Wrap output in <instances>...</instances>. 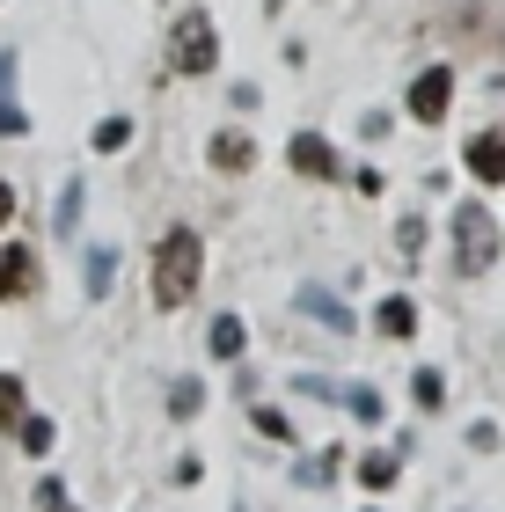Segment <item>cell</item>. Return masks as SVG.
I'll return each instance as SVG.
<instances>
[{"instance_id":"cell-1","label":"cell","mask_w":505,"mask_h":512,"mask_svg":"<svg viewBox=\"0 0 505 512\" xmlns=\"http://www.w3.org/2000/svg\"><path fill=\"white\" fill-rule=\"evenodd\" d=\"M205 278V242L191 227H169L162 249H154V308H183Z\"/></svg>"},{"instance_id":"cell-2","label":"cell","mask_w":505,"mask_h":512,"mask_svg":"<svg viewBox=\"0 0 505 512\" xmlns=\"http://www.w3.org/2000/svg\"><path fill=\"white\" fill-rule=\"evenodd\" d=\"M169 52H176V74H213V66H220V30H213V15H205V8H183Z\"/></svg>"},{"instance_id":"cell-3","label":"cell","mask_w":505,"mask_h":512,"mask_svg":"<svg viewBox=\"0 0 505 512\" xmlns=\"http://www.w3.org/2000/svg\"><path fill=\"white\" fill-rule=\"evenodd\" d=\"M454 242H462V249H454V264H462L469 278L491 271V256H498V220H491L476 198H462V205H454Z\"/></svg>"},{"instance_id":"cell-4","label":"cell","mask_w":505,"mask_h":512,"mask_svg":"<svg viewBox=\"0 0 505 512\" xmlns=\"http://www.w3.org/2000/svg\"><path fill=\"white\" fill-rule=\"evenodd\" d=\"M447 103H454V66H425V74L410 81V118L447 125Z\"/></svg>"},{"instance_id":"cell-5","label":"cell","mask_w":505,"mask_h":512,"mask_svg":"<svg viewBox=\"0 0 505 512\" xmlns=\"http://www.w3.org/2000/svg\"><path fill=\"white\" fill-rule=\"evenodd\" d=\"M286 161H293V176H308V183H337V147L323 132H293L286 139Z\"/></svg>"},{"instance_id":"cell-6","label":"cell","mask_w":505,"mask_h":512,"mask_svg":"<svg viewBox=\"0 0 505 512\" xmlns=\"http://www.w3.org/2000/svg\"><path fill=\"white\" fill-rule=\"evenodd\" d=\"M37 293V256L22 242H0V300H30Z\"/></svg>"},{"instance_id":"cell-7","label":"cell","mask_w":505,"mask_h":512,"mask_svg":"<svg viewBox=\"0 0 505 512\" xmlns=\"http://www.w3.org/2000/svg\"><path fill=\"white\" fill-rule=\"evenodd\" d=\"M301 315H315V322H323V330H337V337H352V330H359V315L344 308L330 286H301Z\"/></svg>"},{"instance_id":"cell-8","label":"cell","mask_w":505,"mask_h":512,"mask_svg":"<svg viewBox=\"0 0 505 512\" xmlns=\"http://www.w3.org/2000/svg\"><path fill=\"white\" fill-rule=\"evenodd\" d=\"M205 161H213L220 176H249V161H257V139H249V132H213Z\"/></svg>"},{"instance_id":"cell-9","label":"cell","mask_w":505,"mask_h":512,"mask_svg":"<svg viewBox=\"0 0 505 512\" xmlns=\"http://www.w3.org/2000/svg\"><path fill=\"white\" fill-rule=\"evenodd\" d=\"M374 330L388 337V344H403V337H418V300L410 293H388L381 308H374Z\"/></svg>"},{"instance_id":"cell-10","label":"cell","mask_w":505,"mask_h":512,"mask_svg":"<svg viewBox=\"0 0 505 512\" xmlns=\"http://www.w3.org/2000/svg\"><path fill=\"white\" fill-rule=\"evenodd\" d=\"M469 169H476V183H505V132H476L469 139Z\"/></svg>"},{"instance_id":"cell-11","label":"cell","mask_w":505,"mask_h":512,"mask_svg":"<svg viewBox=\"0 0 505 512\" xmlns=\"http://www.w3.org/2000/svg\"><path fill=\"white\" fill-rule=\"evenodd\" d=\"M205 352H213V359H242V352H249V322H242V315H213Z\"/></svg>"},{"instance_id":"cell-12","label":"cell","mask_w":505,"mask_h":512,"mask_svg":"<svg viewBox=\"0 0 505 512\" xmlns=\"http://www.w3.org/2000/svg\"><path fill=\"white\" fill-rule=\"evenodd\" d=\"M110 271H118V249L96 242L88 249V300H110Z\"/></svg>"},{"instance_id":"cell-13","label":"cell","mask_w":505,"mask_h":512,"mask_svg":"<svg viewBox=\"0 0 505 512\" xmlns=\"http://www.w3.org/2000/svg\"><path fill=\"white\" fill-rule=\"evenodd\" d=\"M81 205H88V191H81L74 176H66V191H59V205H52V227H59V242H66V235L81 227Z\"/></svg>"},{"instance_id":"cell-14","label":"cell","mask_w":505,"mask_h":512,"mask_svg":"<svg viewBox=\"0 0 505 512\" xmlns=\"http://www.w3.org/2000/svg\"><path fill=\"white\" fill-rule=\"evenodd\" d=\"M15 439H22V454H52L59 425H52V417H15Z\"/></svg>"},{"instance_id":"cell-15","label":"cell","mask_w":505,"mask_h":512,"mask_svg":"<svg viewBox=\"0 0 505 512\" xmlns=\"http://www.w3.org/2000/svg\"><path fill=\"white\" fill-rule=\"evenodd\" d=\"M337 403H344V410H352V417H359V425H381V388H366V381H352V388H344V395H337Z\"/></svg>"},{"instance_id":"cell-16","label":"cell","mask_w":505,"mask_h":512,"mask_svg":"<svg viewBox=\"0 0 505 512\" xmlns=\"http://www.w3.org/2000/svg\"><path fill=\"white\" fill-rule=\"evenodd\" d=\"M359 483L366 491H388L396 483V454H359Z\"/></svg>"},{"instance_id":"cell-17","label":"cell","mask_w":505,"mask_h":512,"mask_svg":"<svg viewBox=\"0 0 505 512\" xmlns=\"http://www.w3.org/2000/svg\"><path fill=\"white\" fill-rule=\"evenodd\" d=\"M169 410H176V417H198V410H205V381H191V374H183V381L169 388Z\"/></svg>"},{"instance_id":"cell-18","label":"cell","mask_w":505,"mask_h":512,"mask_svg":"<svg viewBox=\"0 0 505 512\" xmlns=\"http://www.w3.org/2000/svg\"><path fill=\"white\" fill-rule=\"evenodd\" d=\"M337 461H344L337 447H330V454H315V461H301V483H308V491H323V483H337Z\"/></svg>"},{"instance_id":"cell-19","label":"cell","mask_w":505,"mask_h":512,"mask_svg":"<svg viewBox=\"0 0 505 512\" xmlns=\"http://www.w3.org/2000/svg\"><path fill=\"white\" fill-rule=\"evenodd\" d=\"M118 147H132V118H103L96 125V154H118Z\"/></svg>"},{"instance_id":"cell-20","label":"cell","mask_w":505,"mask_h":512,"mask_svg":"<svg viewBox=\"0 0 505 512\" xmlns=\"http://www.w3.org/2000/svg\"><path fill=\"white\" fill-rule=\"evenodd\" d=\"M410 395H418L425 410H440V395H447V381L432 374V366H418V374H410Z\"/></svg>"},{"instance_id":"cell-21","label":"cell","mask_w":505,"mask_h":512,"mask_svg":"<svg viewBox=\"0 0 505 512\" xmlns=\"http://www.w3.org/2000/svg\"><path fill=\"white\" fill-rule=\"evenodd\" d=\"M37 512H81V505L66 498V483H59V476H44V483H37Z\"/></svg>"},{"instance_id":"cell-22","label":"cell","mask_w":505,"mask_h":512,"mask_svg":"<svg viewBox=\"0 0 505 512\" xmlns=\"http://www.w3.org/2000/svg\"><path fill=\"white\" fill-rule=\"evenodd\" d=\"M396 249H403V256H418V249H425V220H418V213H403V220H396Z\"/></svg>"},{"instance_id":"cell-23","label":"cell","mask_w":505,"mask_h":512,"mask_svg":"<svg viewBox=\"0 0 505 512\" xmlns=\"http://www.w3.org/2000/svg\"><path fill=\"white\" fill-rule=\"evenodd\" d=\"M15 417H22V381L0 374V425H15Z\"/></svg>"},{"instance_id":"cell-24","label":"cell","mask_w":505,"mask_h":512,"mask_svg":"<svg viewBox=\"0 0 505 512\" xmlns=\"http://www.w3.org/2000/svg\"><path fill=\"white\" fill-rule=\"evenodd\" d=\"M249 417H257V432H264V439H293L286 410H271V403H264V410H249Z\"/></svg>"},{"instance_id":"cell-25","label":"cell","mask_w":505,"mask_h":512,"mask_svg":"<svg viewBox=\"0 0 505 512\" xmlns=\"http://www.w3.org/2000/svg\"><path fill=\"white\" fill-rule=\"evenodd\" d=\"M293 388H301V395H315V403H337V395H344V388H337V381H323V374H301Z\"/></svg>"},{"instance_id":"cell-26","label":"cell","mask_w":505,"mask_h":512,"mask_svg":"<svg viewBox=\"0 0 505 512\" xmlns=\"http://www.w3.org/2000/svg\"><path fill=\"white\" fill-rule=\"evenodd\" d=\"M22 132H30V118H22V110L0 96V139H22Z\"/></svg>"},{"instance_id":"cell-27","label":"cell","mask_w":505,"mask_h":512,"mask_svg":"<svg viewBox=\"0 0 505 512\" xmlns=\"http://www.w3.org/2000/svg\"><path fill=\"white\" fill-rule=\"evenodd\" d=\"M352 183H359V198H381V191H388V176H381V169H359Z\"/></svg>"},{"instance_id":"cell-28","label":"cell","mask_w":505,"mask_h":512,"mask_svg":"<svg viewBox=\"0 0 505 512\" xmlns=\"http://www.w3.org/2000/svg\"><path fill=\"white\" fill-rule=\"evenodd\" d=\"M15 88V52H0V96Z\"/></svg>"},{"instance_id":"cell-29","label":"cell","mask_w":505,"mask_h":512,"mask_svg":"<svg viewBox=\"0 0 505 512\" xmlns=\"http://www.w3.org/2000/svg\"><path fill=\"white\" fill-rule=\"evenodd\" d=\"M8 220H15V191L0 183V227H8Z\"/></svg>"}]
</instances>
